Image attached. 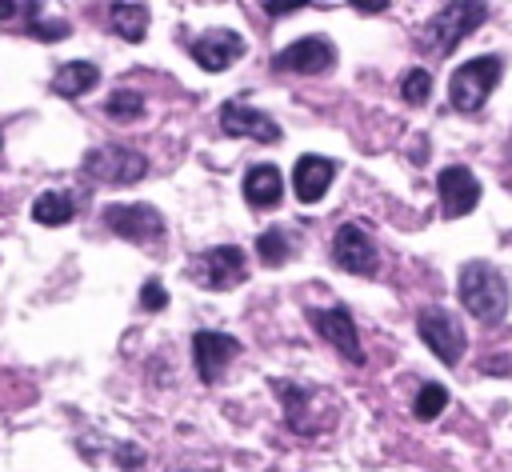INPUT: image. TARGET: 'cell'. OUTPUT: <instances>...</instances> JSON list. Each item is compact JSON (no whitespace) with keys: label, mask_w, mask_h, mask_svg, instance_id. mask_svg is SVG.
<instances>
[{"label":"cell","mask_w":512,"mask_h":472,"mask_svg":"<svg viewBox=\"0 0 512 472\" xmlns=\"http://www.w3.org/2000/svg\"><path fill=\"white\" fill-rule=\"evenodd\" d=\"M456 292L464 312L476 316L480 324H496L508 312V284L488 260H468L456 276Z\"/></svg>","instance_id":"6da1fadb"},{"label":"cell","mask_w":512,"mask_h":472,"mask_svg":"<svg viewBox=\"0 0 512 472\" xmlns=\"http://www.w3.org/2000/svg\"><path fill=\"white\" fill-rule=\"evenodd\" d=\"M280 404H284V420L296 436H320L332 420H336V404L324 388L312 384H292V380H276L272 384Z\"/></svg>","instance_id":"7a4b0ae2"},{"label":"cell","mask_w":512,"mask_h":472,"mask_svg":"<svg viewBox=\"0 0 512 472\" xmlns=\"http://www.w3.org/2000/svg\"><path fill=\"white\" fill-rule=\"evenodd\" d=\"M488 20V4L480 0H468V4H444L420 32V48L432 52V56H448L456 52V44L464 36H472L480 24Z\"/></svg>","instance_id":"3957f363"},{"label":"cell","mask_w":512,"mask_h":472,"mask_svg":"<svg viewBox=\"0 0 512 472\" xmlns=\"http://www.w3.org/2000/svg\"><path fill=\"white\" fill-rule=\"evenodd\" d=\"M504 76V60L500 56H476V60H464L452 80H448V100L456 112H480L484 100L492 96V88L500 84Z\"/></svg>","instance_id":"277c9868"},{"label":"cell","mask_w":512,"mask_h":472,"mask_svg":"<svg viewBox=\"0 0 512 472\" xmlns=\"http://www.w3.org/2000/svg\"><path fill=\"white\" fill-rule=\"evenodd\" d=\"M416 332L420 340L432 348V356L444 364V368H456L464 348H468V332L460 324V316H452L448 308H420L416 316Z\"/></svg>","instance_id":"5b68a950"},{"label":"cell","mask_w":512,"mask_h":472,"mask_svg":"<svg viewBox=\"0 0 512 472\" xmlns=\"http://www.w3.org/2000/svg\"><path fill=\"white\" fill-rule=\"evenodd\" d=\"M84 172L100 184H136V180H144L148 160L136 148H124V144H96L84 156Z\"/></svg>","instance_id":"8992f818"},{"label":"cell","mask_w":512,"mask_h":472,"mask_svg":"<svg viewBox=\"0 0 512 472\" xmlns=\"http://www.w3.org/2000/svg\"><path fill=\"white\" fill-rule=\"evenodd\" d=\"M104 228L132 240V244H160L164 240V216L152 204H108L100 212Z\"/></svg>","instance_id":"52a82bcc"},{"label":"cell","mask_w":512,"mask_h":472,"mask_svg":"<svg viewBox=\"0 0 512 472\" xmlns=\"http://www.w3.org/2000/svg\"><path fill=\"white\" fill-rule=\"evenodd\" d=\"M332 264L352 272V276H376L380 272L376 240L360 224H340L336 236H332Z\"/></svg>","instance_id":"ba28073f"},{"label":"cell","mask_w":512,"mask_h":472,"mask_svg":"<svg viewBox=\"0 0 512 472\" xmlns=\"http://www.w3.org/2000/svg\"><path fill=\"white\" fill-rule=\"evenodd\" d=\"M336 64V48L328 36H304V40H292L288 48H280L272 56V68L276 72H296V76H316V72H328Z\"/></svg>","instance_id":"9c48e42d"},{"label":"cell","mask_w":512,"mask_h":472,"mask_svg":"<svg viewBox=\"0 0 512 472\" xmlns=\"http://www.w3.org/2000/svg\"><path fill=\"white\" fill-rule=\"evenodd\" d=\"M196 268H200V284L212 288V292H228V288H236V284L248 280V256H244L236 244L208 248V252L196 260Z\"/></svg>","instance_id":"30bf717a"},{"label":"cell","mask_w":512,"mask_h":472,"mask_svg":"<svg viewBox=\"0 0 512 472\" xmlns=\"http://www.w3.org/2000/svg\"><path fill=\"white\" fill-rule=\"evenodd\" d=\"M436 192H440V208H444L448 220L468 216V212L480 204V180H476V172L464 168V164H448V168H440V176H436Z\"/></svg>","instance_id":"8fae6325"},{"label":"cell","mask_w":512,"mask_h":472,"mask_svg":"<svg viewBox=\"0 0 512 472\" xmlns=\"http://www.w3.org/2000/svg\"><path fill=\"white\" fill-rule=\"evenodd\" d=\"M308 320L348 364H364V348H360V336H356V324H352L348 308H340V304L336 308H312Z\"/></svg>","instance_id":"7c38bea8"},{"label":"cell","mask_w":512,"mask_h":472,"mask_svg":"<svg viewBox=\"0 0 512 472\" xmlns=\"http://www.w3.org/2000/svg\"><path fill=\"white\" fill-rule=\"evenodd\" d=\"M188 52L204 72H224L232 68V60L244 56V36L232 28H208L188 44Z\"/></svg>","instance_id":"4fadbf2b"},{"label":"cell","mask_w":512,"mask_h":472,"mask_svg":"<svg viewBox=\"0 0 512 472\" xmlns=\"http://www.w3.org/2000/svg\"><path fill=\"white\" fill-rule=\"evenodd\" d=\"M236 352H240V340L228 336V332H208L204 328V332L192 336V360H196V372H200L204 384H216L224 376V368L236 360Z\"/></svg>","instance_id":"5bb4252c"},{"label":"cell","mask_w":512,"mask_h":472,"mask_svg":"<svg viewBox=\"0 0 512 472\" xmlns=\"http://www.w3.org/2000/svg\"><path fill=\"white\" fill-rule=\"evenodd\" d=\"M220 128H224L228 136H248V140H256V144H276V140H280V124H276L268 112L248 108V104H240V100L220 104Z\"/></svg>","instance_id":"9a60e30c"},{"label":"cell","mask_w":512,"mask_h":472,"mask_svg":"<svg viewBox=\"0 0 512 472\" xmlns=\"http://www.w3.org/2000/svg\"><path fill=\"white\" fill-rule=\"evenodd\" d=\"M332 176H336V160H328V156H300L296 168H292V192H296V200L300 204H316L328 192Z\"/></svg>","instance_id":"2e32d148"},{"label":"cell","mask_w":512,"mask_h":472,"mask_svg":"<svg viewBox=\"0 0 512 472\" xmlns=\"http://www.w3.org/2000/svg\"><path fill=\"white\" fill-rule=\"evenodd\" d=\"M280 196H284L280 172L272 164H252L248 176H244V200H248V208H256V212L260 208H276Z\"/></svg>","instance_id":"e0dca14e"},{"label":"cell","mask_w":512,"mask_h":472,"mask_svg":"<svg viewBox=\"0 0 512 472\" xmlns=\"http://www.w3.org/2000/svg\"><path fill=\"white\" fill-rule=\"evenodd\" d=\"M96 84H100V68H96L92 60H68V64H60L56 76H52V92L64 96V100H76V96L92 92Z\"/></svg>","instance_id":"ac0fdd59"},{"label":"cell","mask_w":512,"mask_h":472,"mask_svg":"<svg viewBox=\"0 0 512 472\" xmlns=\"http://www.w3.org/2000/svg\"><path fill=\"white\" fill-rule=\"evenodd\" d=\"M72 216H76V200H72V192H64V188H48V192H40V196L32 200V220L44 224V228H60V224H68Z\"/></svg>","instance_id":"d6986e66"},{"label":"cell","mask_w":512,"mask_h":472,"mask_svg":"<svg viewBox=\"0 0 512 472\" xmlns=\"http://www.w3.org/2000/svg\"><path fill=\"white\" fill-rule=\"evenodd\" d=\"M108 24H112V32H116L120 40L140 44L144 32H148V8H144V4H112V8H108Z\"/></svg>","instance_id":"ffe728a7"},{"label":"cell","mask_w":512,"mask_h":472,"mask_svg":"<svg viewBox=\"0 0 512 472\" xmlns=\"http://www.w3.org/2000/svg\"><path fill=\"white\" fill-rule=\"evenodd\" d=\"M256 252H260V264H268V268H284L288 256H292V244H288L284 228H264V232L256 236Z\"/></svg>","instance_id":"44dd1931"},{"label":"cell","mask_w":512,"mask_h":472,"mask_svg":"<svg viewBox=\"0 0 512 472\" xmlns=\"http://www.w3.org/2000/svg\"><path fill=\"white\" fill-rule=\"evenodd\" d=\"M104 112H108V120H116V124H132V120L144 116V96L132 92V88H116V92L108 96Z\"/></svg>","instance_id":"7402d4cb"},{"label":"cell","mask_w":512,"mask_h":472,"mask_svg":"<svg viewBox=\"0 0 512 472\" xmlns=\"http://www.w3.org/2000/svg\"><path fill=\"white\" fill-rule=\"evenodd\" d=\"M448 408V388L444 384H420V392H416V400H412V416L416 420H436L440 412Z\"/></svg>","instance_id":"603a6c76"},{"label":"cell","mask_w":512,"mask_h":472,"mask_svg":"<svg viewBox=\"0 0 512 472\" xmlns=\"http://www.w3.org/2000/svg\"><path fill=\"white\" fill-rule=\"evenodd\" d=\"M428 92H432V72H428V68H412V72H404V80H400V96H404L412 108H420V104L428 100Z\"/></svg>","instance_id":"cb8c5ba5"},{"label":"cell","mask_w":512,"mask_h":472,"mask_svg":"<svg viewBox=\"0 0 512 472\" xmlns=\"http://www.w3.org/2000/svg\"><path fill=\"white\" fill-rule=\"evenodd\" d=\"M68 32H72V28H68L64 20H48V24H44L40 12L28 16V36H36V40H64Z\"/></svg>","instance_id":"d4e9b609"},{"label":"cell","mask_w":512,"mask_h":472,"mask_svg":"<svg viewBox=\"0 0 512 472\" xmlns=\"http://www.w3.org/2000/svg\"><path fill=\"white\" fill-rule=\"evenodd\" d=\"M140 304H144L148 312H164V308H168V292H164V284H160V280H144V288H140Z\"/></svg>","instance_id":"484cf974"},{"label":"cell","mask_w":512,"mask_h":472,"mask_svg":"<svg viewBox=\"0 0 512 472\" xmlns=\"http://www.w3.org/2000/svg\"><path fill=\"white\" fill-rule=\"evenodd\" d=\"M32 12H40V4H0V20H16V16H32Z\"/></svg>","instance_id":"4316f807"},{"label":"cell","mask_w":512,"mask_h":472,"mask_svg":"<svg viewBox=\"0 0 512 472\" xmlns=\"http://www.w3.org/2000/svg\"><path fill=\"white\" fill-rule=\"evenodd\" d=\"M264 12L268 16H292V12H300V4H264Z\"/></svg>","instance_id":"83f0119b"},{"label":"cell","mask_w":512,"mask_h":472,"mask_svg":"<svg viewBox=\"0 0 512 472\" xmlns=\"http://www.w3.org/2000/svg\"><path fill=\"white\" fill-rule=\"evenodd\" d=\"M120 464H124V468H136V452H132V448H128V444H124V448H120Z\"/></svg>","instance_id":"f1b7e54d"}]
</instances>
